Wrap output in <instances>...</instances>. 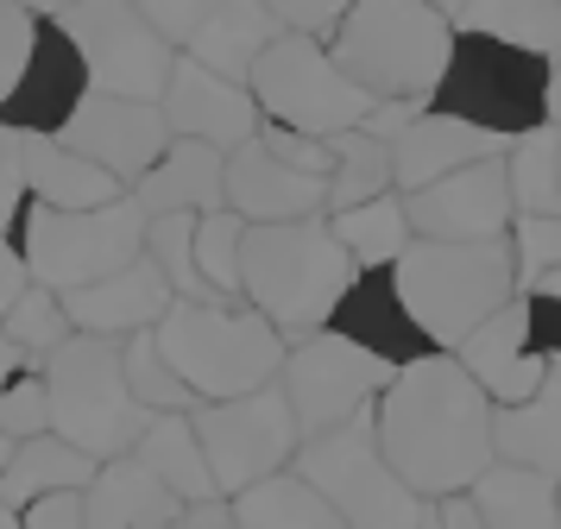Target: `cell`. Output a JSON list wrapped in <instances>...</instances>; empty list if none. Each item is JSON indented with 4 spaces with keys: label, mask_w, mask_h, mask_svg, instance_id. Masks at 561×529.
Wrapping results in <instances>:
<instances>
[{
    "label": "cell",
    "mask_w": 561,
    "mask_h": 529,
    "mask_svg": "<svg viewBox=\"0 0 561 529\" xmlns=\"http://www.w3.org/2000/svg\"><path fill=\"white\" fill-rule=\"evenodd\" d=\"M492 398H485L473 372L455 353H430L385 384V398L373 403L379 423V448L391 460V473L404 479L416 498H460L492 473Z\"/></svg>",
    "instance_id": "6da1fadb"
},
{
    "label": "cell",
    "mask_w": 561,
    "mask_h": 529,
    "mask_svg": "<svg viewBox=\"0 0 561 529\" xmlns=\"http://www.w3.org/2000/svg\"><path fill=\"white\" fill-rule=\"evenodd\" d=\"M359 277L354 252L334 240L329 215L309 221H278V227H247V252H240V302L259 309L284 341H309L322 334L334 302L347 297Z\"/></svg>",
    "instance_id": "7a4b0ae2"
},
{
    "label": "cell",
    "mask_w": 561,
    "mask_h": 529,
    "mask_svg": "<svg viewBox=\"0 0 561 529\" xmlns=\"http://www.w3.org/2000/svg\"><path fill=\"white\" fill-rule=\"evenodd\" d=\"M460 25L448 13H435L423 0H354L347 20L334 25V64L347 70L354 89H366L373 101H410L430 107L448 57H455Z\"/></svg>",
    "instance_id": "3957f363"
},
{
    "label": "cell",
    "mask_w": 561,
    "mask_h": 529,
    "mask_svg": "<svg viewBox=\"0 0 561 529\" xmlns=\"http://www.w3.org/2000/svg\"><path fill=\"white\" fill-rule=\"evenodd\" d=\"M158 347L196 391V403H233L284 378L290 341L247 302H171Z\"/></svg>",
    "instance_id": "277c9868"
},
{
    "label": "cell",
    "mask_w": 561,
    "mask_h": 529,
    "mask_svg": "<svg viewBox=\"0 0 561 529\" xmlns=\"http://www.w3.org/2000/svg\"><path fill=\"white\" fill-rule=\"evenodd\" d=\"M416 327L435 341V353H455L480 322H492L505 302H517V258L511 240L480 246H448V240H416L391 265Z\"/></svg>",
    "instance_id": "5b68a950"
},
{
    "label": "cell",
    "mask_w": 561,
    "mask_h": 529,
    "mask_svg": "<svg viewBox=\"0 0 561 529\" xmlns=\"http://www.w3.org/2000/svg\"><path fill=\"white\" fill-rule=\"evenodd\" d=\"M45 391H51V428L95 467L127 460L152 428V410L127 384L121 341H102V334H70L45 359Z\"/></svg>",
    "instance_id": "8992f818"
},
{
    "label": "cell",
    "mask_w": 561,
    "mask_h": 529,
    "mask_svg": "<svg viewBox=\"0 0 561 529\" xmlns=\"http://www.w3.org/2000/svg\"><path fill=\"white\" fill-rule=\"evenodd\" d=\"M146 215L139 202H107V208H89V215H64V208H45V202H26V215L13 227V246L26 258L32 284H45L57 297L70 290H89L114 277L121 265L146 258Z\"/></svg>",
    "instance_id": "52a82bcc"
},
{
    "label": "cell",
    "mask_w": 561,
    "mask_h": 529,
    "mask_svg": "<svg viewBox=\"0 0 561 529\" xmlns=\"http://www.w3.org/2000/svg\"><path fill=\"white\" fill-rule=\"evenodd\" d=\"M290 473H304L309 485L341 510L347 529H423L435 517V504L416 498L404 479L391 473L373 410H359L354 423H341V428H329V435L304 441V453H297Z\"/></svg>",
    "instance_id": "ba28073f"
},
{
    "label": "cell",
    "mask_w": 561,
    "mask_h": 529,
    "mask_svg": "<svg viewBox=\"0 0 561 529\" xmlns=\"http://www.w3.org/2000/svg\"><path fill=\"white\" fill-rule=\"evenodd\" d=\"M549 89H556V64L499 45V38H480V32H460L430 107L480 133H499V139H524L536 126H549Z\"/></svg>",
    "instance_id": "9c48e42d"
},
{
    "label": "cell",
    "mask_w": 561,
    "mask_h": 529,
    "mask_svg": "<svg viewBox=\"0 0 561 529\" xmlns=\"http://www.w3.org/2000/svg\"><path fill=\"white\" fill-rule=\"evenodd\" d=\"M247 89H253L259 114L272 126H290V133H309V139H341V133L366 126V114H373V95L347 82L329 38H304V32L272 38V50L253 64Z\"/></svg>",
    "instance_id": "30bf717a"
},
{
    "label": "cell",
    "mask_w": 561,
    "mask_h": 529,
    "mask_svg": "<svg viewBox=\"0 0 561 529\" xmlns=\"http://www.w3.org/2000/svg\"><path fill=\"white\" fill-rule=\"evenodd\" d=\"M190 423L203 435L208 473L221 485V498H240L265 479H278L297 467L304 453V423L284 398V384H265V391H247L233 403H196Z\"/></svg>",
    "instance_id": "8fae6325"
},
{
    "label": "cell",
    "mask_w": 561,
    "mask_h": 529,
    "mask_svg": "<svg viewBox=\"0 0 561 529\" xmlns=\"http://www.w3.org/2000/svg\"><path fill=\"white\" fill-rule=\"evenodd\" d=\"M57 25L82 50L95 95L164 101L171 70H178V45L158 38V25L139 13V0H77Z\"/></svg>",
    "instance_id": "7c38bea8"
},
{
    "label": "cell",
    "mask_w": 561,
    "mask_h": 529,
    "mask_svg": "<svg viewBox=\"0 0 561 529\" xmlns=\"http://www.w3.org/2000/svg\"><path fill=\"white\" fill-rule=\"evenodd\" d=\"M391 366L373 359V353H359L354 341H341V334H309V341H290V359H284V398L297 410V423H304V441L316 435H329V428L354 423L359 410H373L385 398V384H391Z\"/></svg>",
    "instance_id": "4fadbf2b"
},
{
    "label": "cell",
    "mask_w": 561,
    "mask_h": 529,
    "mask_svg": "<svg viewBox=\"0 0 561 529\" xmlns=\"http://www.w3.org/2000/svg\"><path fill=\"white\" fill-rule=\"evenodd\" d=\"M404 215L416 240H448V246H480V240H511L517 227V202H511L505 158H485L467 171L442 176L430 189L404 196Z\"/></svg>",
    "instance_id": "5bb4252c"
},
{
    "label": "cell",
    "mask_w": 561,
    "mask_h": 529,
    "mask_svg": "<svg viewBox=\"0 0 561 529\" xmlns=\"http://www.w3.org/2000/svg\"><path fill=\"white\" fill-rule=\"evenodd\" d=\"M82 101H89V64H82V50L70 45V32L57 20H38L26 70L13 82V95L0 101V126H13L26 139H57L64 126L77 120Z\"/></svg>",
    "instance_id": "9a60e30c"
},
{
    "label": "cell",
    "mask_w": 561,
    "mask_h": 529,
    "mask_svg": "<svg viewBox=\"0 0 561 529\" xmlns=\"http://www.w3.org/2000/svg\"><path fill=\"white\" fill-rule=\"evenodd\" d=\"M57 139L70 151H82L89 164L114 171L133 189L171 151V126H164V107L158 101H121V95H95L89 89V101L77 107V120L64 126Z\"/></svg>",
    "instance_id": "2e32d148"
},
{
    "label": "cell",
    "mask_w": 561,
    "mask_h": 529,
    "mask_svg": "<svg viewBox=\"0 0 561 529\" xmlns=\"http://www.w3.org/2000/svg\"><path fill=\"white\" fill-rule=\"evenodd\" d=\"M158 107H164L171 139H196V146H215V151H240L247 139H259V126H265L253 89L203 70L196 57H178L171 89H164Z\"/></svg>",
    "instance_id": "e0dca14e"
},
{
    "label": "cell",
    "mask_w": 561,
    "mask_h": 529,
    "mask_svg": "<svg viewBox=\"0 0 561 529\" xmlns=\"http://www.w3.org/2000/svg\"><path fill=\"white\" fill-rule=\"evenodd\" d=\"M455 359L473 372V384L492 398V410H517V403H530L536 391H542L549 366H556L549 353L536 347V334H530V302H524V297L505 302L492 322L473 327V334L455 347Z\"/></svg>",
    "instance_id": "ac0fdd59"
},
{
    "label": "cell",
    "mask_w": 561,
    "mask_h": 529,
    "mask_svg": "<svg viewBox=\"0 0 561 529\" xmlns=\"http://www.w3.org/2000/svg\"><path fill=\"white\" fill-rule=\"evenodd\" d=\"M329 334L354 341V347L373 353V359H385L391 372H404V366H416V359L435 353V341L416 327L404 290H398V272H359L354 284H347V297L334 302Z\"/></svg>",
    "instance_id": "d6986e66"
},
{
    "label": "cell",
    "mask_w": 561,
    "mask_h": 529,
    "mask_svg": "<svg viewBox=\"0 0 561 529\" xmlns=\"http://www.w3.org/2000/svg\"><path fill=\"white\" fill-rule=\"evenodd\" d=\"M228 208L247 227H278V221H309L329 215V176H304L284 158H272L265 139H247L228 151Z\"/></svg>",
    "instance_id": "ffe728a7"
},
{
    "label": "cell",
    "mask_w": 561,
    "mask_h": 529,
    "mask_svg": "<svg viewBox=\"0 0 561 529\" xmlns=\"http://www.w3.org/2000/svg\"><path fill=\"white\" fill-rule=\"evenodd\" d=\"M171 277L158 272L152 258H133L114 277L89 284V290H70L64 309H70V327L77 334H102V341H133V334H152L164 315H171Z\"/></svg>",
    "instance_id": "44dd1931"
},
{
    "label": "cell",
    "mask_w": 561,
    "mask_h": 529,
    "mask_svg": "<svg viewBox=\"0 0 561 529\" xmlns=\"http://www.w3.org/2000/svg\"><path fill=\"white\" fill-rule=\"evenodd\" d=\"M505 151H511V139L480 133V126L430 107V114H416L391 139V183H398V196H416V189H430L442 176L467 171V164H485V158H505Z\"/></svg>",
    "instance_id": "7402d4cb"
},
{
    "label": "cell",
    "mask_w": 561,
    "mask_h": 529,
    "mask_svg": "<svg viewBox=\"0 0 561 529\" xmlns=\"http://www.w3.org/2000/svg\"><path fill=\"white\" fill-rule=\"evenodd\" d=\"M139 202V215H208V208H228V151L196 146V139H171V151L158 158L152 171L127 189Z\"/></svg>",
    "instance_id": "603a6c76"
},
{
    "label": "cell",
    "mask_w": 561,
    "mask_h": 529,
    "mask_svg": "<svg viewBox=\"0 0 561 529\" xmlns=\"http://www.w3.org/2000/svg\"><path fill=\"white\" fill-rule=\"evenodd\" d=\"M183 498L164 492L139 460H107L95 485L82 492V529H178Z\"/></svg>",
    "instance_id": "cb8c5ba5"
},
{
    "label": "cell",
    "mask_w": 561,
    "mask_h": 529,
    "mask_svg": "<svg viewBox=\"0 0 561 529\" xmlns=\"http://www.w3.org/2000/svg\"><path fill=\"white\" fill-rule=\"evenodd\" d=\"M272 38H284V25L259 0H221L178 57H196L203 70L228 76V82H253V64L272 50Z\"/></svg>",
    "instance_id": "d4e9b609"
},
{
    "label": "cell",
    "mask_w": 561,
    "mask_h": 529,
    "mask_svg": "<svg viewBox=\"0 0 561 529\" xmlns=\"http://www.w3.org/2000/svg\"><path fill=\"white\" fill-rule=\"evenodd\" d=\"M26 189H32V202L64 208V215H89V208H107V202H127L121 176L89 164L64 139H26Z\"/></svg>",
    "instance_id": "484cf974"
},
{
    "label": "cell",
    "mask_w": 561,
    "mask_h": 529,
    "mask_svg": "<svg viewBox=\"0 0 561 529\" xmlns=\"http://www.w3.org/2000/svg\"><path fill=\"white\" fill-rule=\"evenodd\" d=\"M95 473H102V467H95L82 448H70V441L51 428V435L13 448L7 473H0V504L26 510V504H38V498H57V492H89Z\"/></svg>",
    "instance_id": "4316f807"
},
{
    "label": "cell",
    "mask_w": 561,
    "mask_h": 529,
    "mask_svg": "<svg viewBox=\"0 0 561 529\" xmlns=\"http://www.w3.org/2000/svg\"><path fill=\"white\" fill-rule=\"evenodd\" d=\"M492 448L511 467H530V473L561 479V359L549 366L542 391L517 410H499L492 416Z\"/></svg>",
    "instance_id": "83f0119b"
},
{
    "label": "cell",
    "mask_w": 561,
    "mask_h": 529,
    "mask_svg": "<svg viewBox=\"0 0 561 529\" xmlns=\"http://www.w3.org/2000/svg\"><path fill=\"white\" fill-rule=\"evenodd\" d=\"M467 498L480 504L485 529H561V479L511 467V460H492V473Z\"/></svg>",
    "instance_id": "f1b7e54d"
},
{
    "label": "cell",
    "mask_w": 561,
    "mask_h": 529,
    "mask_svg": "<svg viewBox=\"0 0 561 529\" xmlns=\"http://www.w3.org/2000/svg\"><path fill=\"white\" fill-rule=\"evenodd\" d=\"M133 460H139L164 492H178L183 504L221 498V485H215V473H208L203 435H196L190 416H152V428H146V441L133 448Z\"/></svg>",
    "instance_id": "f546056e"
},
{
    "label": "cell",
    "mask_w": 561,
    "mask_h": 529,
    "mask_svg": "<svg viewBox=\"0 0 561 529\" xmlns=\"http://www.w3.org/2000/svg\"><path fill=\"white\" fill-rule=\"evenodd\" d=\"M455 25L530 50L542 64H561V0H467Z\"/></svg>",
    "instance_id": "4dcf8cb0"
},
{
    "label": "cell",
    "mask_w": 561,
    "mask_h": 529,
    "mask_svg": "<svg viewBox=\"0 0 561 529\" xmlns=\"http://www.w3.org/2000/svg\"><path fill=\"white\" fill-rule=\"evenodd\" d=\"M329 227H334V240L354 252L359 272H391V265L416 246V227H410L398 189H391V196L359 202V208H341V215H329Z\"/></svg>",
    "instance_id": "1f68e13d"
},
{
    "label": "cell",
    "mask_w": 561,
    "mask_h": 529,
    "mask_svg": "<svg viewBox=\"0 0 561 529\" xmlns=\"http://www.w3.org/2000/svg\"><path fill=\"white\" fill-rule=\"evenodd\" d=\"M233 504V524L240 529H347L341 524V510H334L304 473H278L253 485V492H240Z\"/></svg>",
    "instance_id": "d6a6232c"
},
{
    "label": "cell",
    "mask_w": 561,
    "mask_h": 529,
    "mask_svg": "<svg viewBox=\"0 0 561 529\" xmlns=\"http://www.w3.org/2000/svg\"><path fill=\"white\" fill-rule=\"evenodd\" d=\"M329 146H334L329 215L359 208V202L391 196V189H398V183H391V139H373L366 126H354V133H341V139H329Z\"/></svg>",
    "instance_id": "836d02e7"
},
{
    "label": "cell",
    "mask_w": 561,
    "mask_h": 529,
    "mask_svg": "<svg viewBox=\"0 0 561 529\" xmlns=\"http://www.w3.org/2000/svg\"><path fill=\"white\" fill-rule=\"evenodd\" d=\"M505 176H511L517 215H561V133L556 126H536L524 139H511Z\"/></svg>",
    "instance_id": "e575fe53"
},
{
    "label": "cell",
    "mask_w": 561,
    "mask_h": 529,
    "mask_svg": "<svg viewBox=\"0 0 561 529\" xmlns=\"http://www.w3.org/2000/svg\"><path fill=\"white\" fill-rule=\"evenodd\" d=\"M121 366H127L133 398L146 403L152 416H190V410H196V391L183 384V372L164 359V347H158V327H152V334L121 341Z\"/></svg>",
    "instance_id": "d590c367"
},
{
    "label": "cell",
    "mask_w": 561,
    "mask_h": 529,
    "mask_svg": "<svg viewBox=\"0 0 561 529\" xmlns=\"http://www.w3.org/2000/svg\"><path fill=\"white\" fill-rule=\"evenodd\" d=\"M240 252H247V221L233 208L196 215V272L221 302H240Z\"/></svg>",
    "instance_id": "8d00e7d4"
},
{
    "label": "cell",
    "mask_w": 561,
    "mask_h": 529,
    "mask_svg": "<svg viewBox=\"0 0 561 529\" xmlns=\"http://www.w3.org/2000/svg\"><path fill=\"white\" fill-rule=\"evenodd\" d=\"M146 258L171 277L178 302H221L203 284V272H196V215H158L146 227Z\"/></svg>",
    "instance_id": "74e56055"
},
{
    "label": "cell",
    "mask_w": 561,
    "mask_h": 529,
    "mask_svg": "<svg viewBox=\"0 0 561 529\" xmlns=\"http://www.w3.org/2000/svg\"><path fill=\"white\" fill-rule=\"evenodd\" d=\"M0 334L26 353V359H38V366H45V359H51V353L77 334V327H70V309H64V297H57V290L32 284L26 297L13 302V315L0 322Z\"/></svg>",
    "instance_id": "f35d334b"
},
{
    "label": "cell",
    "mask_w": 561,
    "mask_h": 529,
    "mask_svg": "<svg viewBox=\"0 0 561 529\" xmlns=\"http://www.w3.org/2000/svg\"><path fill=\"white\" fill-rule=\"evenodd\" d=\"M511 258H517V297H530L549 272H561V215H517Z\"/></svg>",
    "instance_id": "ab89813d"
},
{
    "label": "cell",
    "mask_w": 561,
    "mask_h": 529,
    "mask_svg": "<svg viewBox=\"0 0 561 529\" xmlns=\"http://www.w3.org/2000/svg\"><path fill=\"white\" fill-rule=\"evenodd\" d=\"M0 435L20 448V441H38L51 435V391H45V366L38 372H20L7 391H0Z\"/></svg>",
    "instance_id": "60d3db41"
},
{
    "label": "cell",
    "mask_w": 561,
    "mask_h": 529,
    "mask_svg": "<svg viewBox=\"0 0 561 529\" xmlns=\"http://www.w3.org/2000/svg\"><path fill=\"white\" fill-rule=\"evenodd\" d=\"M26 133H13V126H0V233L13 240V227L26 215Z\"/></svg>",
    "instance_id": "b9f144b4"
},
{
    "label": "cell",
    "mask_w": 561,
    "mask_h": 529,
    "mask_svg": "<svg viewBox=\"0 0 561 529\" xmlns=\"http://www.w3.org/2000/svg\"><path fill=\"white\" fill-rule=\"evenodd\" d=\"M284 32H304V38H334V25L347 20L354 0H259Z\"/></svg>",
    "instance_id": "7bdbcfd3"
},
{
    "label": "cell",
    "mask_w": 561,
    "mask_h": 529,
    "mask_svg": "<svg viewBox=\"0 0 561 529\" xmlns=\"http://www.w3.org/2000/svg\"><path fill=\"white\" fill-rule=\"evenodd\" d=\"M259 139L272 146V158H284L290 171H304V176H334V146L329 139H309V133H290V126H259Z\"/></svg>",
    "instance_id": "ee69618b"
},
{
    "label": "cell",
    "mask_w": 561,
    "mask_h": 529,
    "mask_svg": "<svg viewBox=\"0 0 561 529\" xmlns=\"http://www.w3.org/2000/svg\"><path fill=\"white\" fill-rule=\"evenodd\" d=\"M32 38H38V20L20 13L13 0H0V101L13 95V82H20V70H26Z\"/></svg>",
    "instance_id": "f6af8a7d"
},
{
    "label": "cell",
    "mask_w": 561,
    "mask_h": 529,
    "mask_svg": "<svg viewBox=\"0 0 561 529\" xmlns=\"http://www.w3.org/2000/svg\"><path fill=\"white\" fill-rule=\"evenodd\" d=\"M215 7H221V0H139V13L158 25V38H171L178 50L196 38V25H203Z\"/></svg>",
    "instance_id": "bcb514c9"
},
{
    "label": "cell",
    "mask_w": 561,
    "mask_h": 529,
    "mask_svg": "<svg viewBox=\"0 0 561 529\" xmlns=\"http://www.w3.org/2000/svg\"><path fill=\"white\" fill-rule=\"evenodd\" d=\"M26 529H82V492H57V498L26 504Z\"/></svg>",
    "instance_id": "7dc6e473"
},
{
    "label": "cell",
    "mask_w": 561,
    "mask_h": 529,
    "mask_svg": "<svg viewBox=\"0 0 561 529\" xmlns=\"http://www.w3.org/2000/svg\"><path fill=\"white\" fill-rule=\"evenodd\" d=\"M32 290V272H26V258H20V246L0 233V322L13 315V302Z\"/></svg>",
    "instance_id": "c3c4849f"
},
{
    "label": "cell",
    "mask_w": 561,
    "mask_h": 529,
    "mask_svg": "<svg viewBox=\"0 0 561 529\" xmlns=\"http://www.w3.org/2000/svg\"><path fill=\"white\" fill-rule=\"evenodd\" d=\"M530 302V334H536V347L549 353V359H561V302L549 297H524Z\"/></svg>",
    "instance_id": "681fc988"
},
{
    "label": "cell",
    "mask_w": 561,
    "mask_h": 529,
    "mask_svg": "<svg viewBox=\"0 0 561 529\" xmlns=\"http://www.w3.org/2000/svg\"><path fill=\"white\" fill-rule=\"evenodd\" d=\"M178 529H240V524H233V504L228 498H208V504H183Z\"/></svg>",
    "instance_id": "f907efd6"
},
{
    "label": "cell",
    "mask_w": 561,
    "mask_h": 529,
    "mask_svg": "<svg viewBox=\"0 0 561 529\" xmlns=\"http://www.w3.org/2000/svg\"><path fill=\"white\" fill-rule=\"evenodd\" d=\"M442 529H485L480 504L467 498V492H460V498H442Z\"/></svg>",
    "instance_id": "816d5d0a"
},
{
    "label": "cell",
    "mask_w": 561,
    "mask_h": 529,
    "mask_svg": "<svg viewBox=\"0 0 561 529\" xmlns=\"http://www.w3.org/2000/svg\"><path fill=\"white\" fill-rule=\"evenodd\" d=\"M20 372H38V359H26V353H20L13 341H7V334H0V391H7V384H13Z\"/></svg>",
    "instance_id": "f5cc1de1"
},
{
    "label": "cell",
    "mask_w": 561,
    "mask_h": 529,
    "mask_svg": "<svg viewBox=\"0 0 561 529\" xmlns=\"http://www.w3.org/2000/svg\"><path fill=\"white\" fill-rule=\"evenodd\" d=\"M13 7H20V13H32V20H64L77 0H13Z\"/></svg>",
    "instance_id": "db71d44e"
},
{
    "label": "cell",
    "mask_w": 561,
    "mask_h": 529,
    "mask_svg": "<svg viewBox=\"0 0 561 529\" xmlns=\"http://www.w3.org/2000/svg\"><path fill=\"white\" fill-rule=\"evenodd\" d=\"M0 529H26V510H13V504H0Z\"/></svg>",
    "instance_id": "11a10c76"
},
{
    "label": "cell",
    "mask_w": 561,
    "mask_h": 529,
    "mask_svg": "<svg viewBox=\"0 0 561 529\" xmlns=\"http://www.w3.org/2000/svg\"><path fill=\"white\" fill-rule=\"evenodd\" d=\"M423 7H435V13H448V20H460V7H467V0H423Z\"/></svg>",
    "instance_id": "9f6ffc18"
},
{
    "label": "cell",
    "mask_w": 561,
    "mask_h": 529,
    "mask_svg": "<svg viewBox=\"0 0 561 529\" xmlns=\"http://www.w3.org/2000/svg\"><path fill=\"white\" fill-rule=\"evenodd\" d=\"M549 126L561 133V89H549Z\"/></svg>",
    "instance_id": "6f0895ef"
},
{
    "label": "cell",
    "mask_w": 561,
    "mask_h": 529,
    "mask_svg": "<svg viewBox=\"0 0 561 529\" xmlns=\"http://www.w3.org/2000/svg\"><path fill=\"white\" fill-rule=\"evenodd\" d=\"M7 460H13V441H7V435H0V473H7Z\"/></svg>",
    "instance_id": "680465c9"
}]
</instances>
